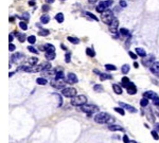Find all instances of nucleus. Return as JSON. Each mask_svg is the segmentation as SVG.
Segmentation results:
<instances>
[{"mask_svg":"<svg viewBox=\"0 0 159 143\" xmlns=\"http://www.w3.org/2000/svg\"><path fill=\"white\" fill-rule=\"evenodd\" d=\"M94 121L99 124H104V123H114L115 119L114 117H111L107 112H99L98 114H96L94 117Z\"/></svg>","mask_w":159,"mask_h":143,"instance_id":"obj_1","label":"nucleus"},{"mask_svg":"<svg viewBox=\"0 0 159 143\" xmlns=\"http://www.w3.org/2000/svg\"><path fill=\"white\" fill-rule=\"evenodd\" d=\"M81 110L83 112H85L87 114H96L99 111V107L96 105H92V104H84L81 106Z\"/></svg>","mask_w":159,"mask_h":143,"instance_id":"obj_2","label":"nucleus"},{"mask_svg":"<svg viewBox=\"0 0 159 143\" xmlns=\"http://www.w3.org/2000/svg\"><path fill=\"white\" fill-rule=\"evenodd\" d=\"M86 102H87V98L85 96H83V94H81V96H75L71 99V104H72L73 106H82V105H84V104H86Z\"/></svg>","mask_w":159,"mask_h":143,"instance_id":"obj_3","label":"nucleus"},{"mask_svg":"<svg viewBox=\"0 0 159 143\" xmlns=\"http://www.w3.org/2000/svg\"><path fill=\"white\" fill-rule=\"evenodd\" d=\"M112 3H114L112 0H102L98 6H97V11H98L99 13H103V12L106 11V10L108 9Z\"/></svg>","mask_w":159,"mask_h":143,"instance_id":"obj_4","label":"nucleus"},{"mask_svg":"<svg viewBox=\"0 0 159 143\" xmlns=\"http://www.w3.org/2000/svg\"><path fill=\"white\" fill-rule=\"evenodd\" d=\"M114 19H115V16H114V14H112V12L107 11L106 10L105 12L102 13V21H103L104 24L110 25L111 22L114 21Z\"/></svg>","mask_w":159,"mask_h":143,"instance_id":"obj_5","label":"nucleus"},{"mask_svg":"<svg viewBox=\"0 0 159 143\" xmlns=\"http://www.w3.org/2000/svg\"><path fill=\"white\" fill-rule=\"evenodd\" d=\"M61 94L66 98H73L76 96V89L72 87H68V88H63L61 90Z\"/></svg>","mask_w":159,"mask_h":143,"instance_id":"obj_6","label":"nucleus"},{"mask_svg":"<svg viewBox=\"0 0 159 143\" xmlns=\"http://www.w3.org/2000/svg\"><path fill=\"white\" fill-rule=\"evenodd\" d=\"M65 85H66V82L64 80H54V81L51 82V86L56 88V89L64 88L65 87Z\"/></svg>","mask_w":159,"mask_h":143,"instance_id":"obj_7","label":"nucleus"},{"mask_svg":"<svg viewBox=\"0 0 159 143\" xmlns=\"http://www.w3.org/2000/svg\"><path fill=\"white\" fill-rule=\"evenodd\" d=\"M154 63H155V57H154V56H150V57L143 58L142 60V64L145 67H151Z\"/></svg>","mask_w":159,"mask_h":143,"instance_id":"obj_8","label":"nucleus"},{"mask_svg":"<svg viewBox=\"0 0 159 143\" xmlns=\"http://www.w3.org/2000/svg\"><path fill=\"white\" fill-rule=\"evenodd\" d=\"M119 105L121 106L122 108H124V109H126V110H129V112H133V114H135V112H137V109H136L134 106L129 105V104H126V103H122V102H120Z\"/></svg>","mask_w":159,"mask_h":143,"instance_id":"obj_9","label":"nucleus"},{"mask_svg":"<svg viewBox=\"0 0 159 143\" xmlns=\"http://www.w3.org/2000/svg\"><path fill=\"white\" fill-rule=\"evenodd\" d=\"M78 76H76L74 73L72 72H70V73H68V75H67V83L69 84H75V83H78Z\"/></svg>","mask_w":159,"mask_h":143,"instance_id":"obj_10","label":"nucleus"},{"mask_svg":"<svg viewBox=\"0 0 159 143\" xmlns=\"http://www.w3.org/2000/svg\"><path fill=\"white\" fill-rule=\"evenodd\" d=\"M152 73H154L155 75H159V62H155L152 66L150 67Z\"/></svg>","mask_w":159,"mask_h":143,"instance_id":"obj_11","label":"nucleus"},{"mask_svg":"<svg viewBox=\"0 0 159 143\" xmlns=\"http://www.w3.org/2000/svg\"><path fill=\"white\" fill-rule=\"evenodd\" d=\"M127 89V93L129 94H136V92H137V87H136L135 86V84L134 83H132V82H130V84L129 85V87L126 88Z\"/></svg>","mask_w":159,"mask_h":143,"instance_id":"obj_12","label":"nucleus"},{"mask_svg":"<svg viewBox=\"0 0 159 143\" xmlns=\"http://www.w3.org/2000/svg\"><path fill=\"white\" fill-rule=\"evenodd\" d=\"M108 129L111 132H123V127H121L120 125H116V124H110L108 126Z\"/></svg>","mask_w":159,"mask_h":143,"instance_id":"obj_13","label":"nucleus"},{"mask_svg":"<svg viewBox=\"0 0 159 143\" xmlns=\"http://www.w3.org/2000/svg\"><path fill=\"white\" fill-rule=\"evenodd\" d=\"M143 96L144 98H148V99H152V100H154L156 98V96H157V93L156 92H154V91H147V92H144L143 93Z\"/></svg>","mask_w":159,"mask_h":143,"instance_id":"obj_14","label":"nucleus"},{"mask_svg":"<svg viewBox=\"0 0 159 143\" xmlns=\"http://www.w3.org/2000/svg\"><path fill=\"white\" fill-rule=\"evenodd\" d=\"M43 51H46V52H55V47L51 44H46L43 46Z\"/></svg>","mask_w":159,"mask_h":143,"instance_id":"obj_15","label":"nucleus"},{"mask_svg":"<svg viewBox=\"0 0 159 143\" xmlns=\"http://www.w3.org/2000/svg\"><path fill=\"white\" fill-rule=\"evenodd\" d=\"M136 54L138 56H141V57H145L147 56V52H145L144 49H142V48H136Z\"/></svg>","mask_w":159,"mask_h":143,"instance_id":"obj_16","label":"nucleus"},{"mask_svg":"<svg viewBox=\"0 0 159 143\" xmlns=\"http://www.w3.org/2000/svg\"><path fill=\"white\" fill-rule=\"evenodd\" d=\"M22 56H24V55H22L21 53H15V54L12 56V62L13 63H17L18 60H21Z\"/></svg>","mask_w":159,"mask_h":143,"instance_id":"obj_17","label":"nucleus"},{"mask_svg":"<svg viewBox=\"0 0 159 143\" xmlns=\"http://www.w3.org/2000/svg\"><path fill=\"white\" fill-rule=\"evenodd\" d=\"M112 89H114V91L116 92L117 94H122V87L120 85H118V84H114L112 85Z\"/></svg>","mask_w":159,"mask_h":143,"instance_id":"obj_18","label":"nucleus"},{"mask_svg":"<svg viewBox=\"0 0 159 143\" xmlns=\"http://www.w3.org/2000/svg\"><path fill=\"white\" fill-rule=\"evenodd\" d=\"M129 84H130V81H129V78H126V76H124V78H123L122 80H121V85L123 86V87L127 88Z\"/></svg>","mask_w":159,"mask_h":143,"instance_id":"obj_19","label":"nucleus"},{"mask_svg":"<svg viewBox=\"0 0 159 143\" xmlns=\"http://www.w3.org/2000/svg\"><path fill=\"white\" fill-rule=\"evenodd\" d=\"M55 52H46V58H47L48 60H52L55 58Z\"/></svg>","mask_w":159,"mask_h":143,"instance_id":"obj_20","label":"nucleus"},{"mask_svg":"<svg viewBox=\"0 0 159 143\" xmlns=\"http://www.w3.org/2000/svg\"><path fill=\"white\" fill-rule=\"evenodd\" d=\"M119 33L122 35V36H129L130 33L127 29H125V28H121V29L119 30Z\"/></svg>","mask_w":159,"mask_h":143,"instance_id":"obj_21","label":"nucleus"},{"mask_svg":"<svg viewBox=\"0 0 159 143\" xmlns=\"http://www.w3.org/2000/svg\"><path fill=\"white\" fill-rule=\"evenodd\" d=\"M67 39H68V42H70L71 44H73V45H78L79 42H80V39H79V38H76V37L68 36Z\"/></svg>","mask_w":159,"mask_h":143,"instance_id":"obj_22","label":"nucleus"},{"mask_svg":"<svg viewBox=\"0 0 159 143\" xmlns=\"http://www.w3.org/2000/svg\"><path fill=\"white\" fill-rule=\"evenodd\" d=\"M55 19H56V21H57L58 24L64 22V14H63V13H58V14H56Z\"/></svg>","mask_w":159,"mask_h":143,"instance_id":"obj_23","label":"nucleus"},{"mask_svg":"<svg viewBox=\"0 0 159 143\" xmlns=\"http://www.w3.org/2000/svg\"><path fill=\"white\" fill-rule=\"evenodd\" d=\"M49 21H50V17L48 16L47 14L43 15V16L40 17V22H42V24H48Z\"/></svg>","mask_w":159,"mask_h":143,"instance_id":"obj_24","label":"nucleus"},{"mask_svg":"<svg viewBox=\"0 0 159 143\" xmlns=\"http://www.w3.org/2000/svg\"><path fill=\"white\" fill-rule=\"evenodd\" d=\"M86 54L88 56H90V57H94V56H96V52H94V50L92 49V48H87Z\"/></svg>","mask_w":159,"mask_h":143,"instance_id":"obj_25","label":"nucleus"},{"mask_svg":"<svg viewBox=\"0 0 159 143\" xmlns=\"http://www.w3.org/2000/svg\"><path fill=\"white\" fill-rule=\"evenodd\" d=\"M121 71H122L123 74H127V73L129 72V65H127V64L123 65L121 67Z\"/></svg>","mask_w":159,"mask_h":143,"instance_id":"obj_26","label":"nucleus"},{"mask_svg":"<svg viewBox=\"0 0 159 143\" xmlns=\"http://www.w3.org/2000/svg\"><path fill=\"white\" fill-rule=\"evenodd\" d=\"M112 76L110 74H107V73H101L100 74V80L101 81H105V80H110Z\"/></svg>","mask_w":159,"mask_h":143,"instance_id":"obj_27","label":"nucleus"},{"mask_svg":"<svg viewBox=\"0 0 159 143\" xmlns=\"http://www.w3.org/2000/svg\"><path fill=\"white\" fill-rule=\"evenodd\" d=\"M65 75H64L63 71H57L55 72V80H64Z\"/></svg>","mask_w":159,"mask_h":143,"instance_id":"obj_28","label":"nucleus"},{"mask_svg":"<svg viewBox=\"0 0 159 143\" xmlns=\"http://www.w3.org/2000/svg\"><path fill=\"white\" fill-rule=\"evenodd\" d=\"M49 34H50L49 30H46V29H42L38 32V35H40V36H48Z\"/></svg>","mask_w":159,"mask_h":143,"instance_id":"obj_29","label":"nucleus"},{"mask_svg":"<svg viewBox=\"0 0 159 143\" xmlns=\"http://www.w3.org/2000/svg\"><path fill=\"white\" fill-rule=\"evenodd\" d=\"M37 62H38V58L36 57H30L29 60H28V63H29L31 66H35L37 64Z\"/></svg>","mask_w":159,"mask_h":143,"instance_id":"obj_30","label":"nucleus"},{"mask_svg":"<svg viewBox=\"0 0 159 143\" xmlns=\"http://www.w3.org/2000/svg\"><path fill=\"white\" fill-rule=\"evenodd\" d=\"M105 68H106V70H108V71H115V70H117L116 66L111 65V64H106V65H105Z\"/></svg>","mask_w":159,"mask_h":143,"instance_id":"obj_31","label":"nucleus"},{"mask_svg":"<svg viewBox=\"0 0 159 143\" xmlns=\"http://www.w3.org/2000/svg\"><path fill=\"white\" fill-rule=\"evenodd\" d=\"M36 83L38 85H46L47 84V80L45 78H38L36 80Z\"/></svg>","mask_w":159,"mask_h":143,"instance_id":"obj_32","label":"nucleus"},{"mask_svg":"<svg viewBox=\"0 0 159 143\" xmlns=\"http://www.w3.org/2000/svg\"><path fill=\"white\" fill-rule=\"evenodd\" d=\"M140 105L142 106V107H147L148 105V98H143L140 101Z\"/></svg>","mask_w":159,"mask_h":143,"instance_id":"obj_33","label":"nucleus"},{"mask_svg":"<svg viewBox=\"0 0 159 143\" xmlns=\"http://www.w3.org/2000/svg\"><path fill=\"white\" fill-rule=\"evenodd\" d=\"M19 27L21 30H24V31H25V30H28V25L25 21H20L19 22Z\"/></svg>","mask_w":159,"mask_h":143,"instance_id":"obj_34","label":"nucleus"},{"mask_svg":"<svg viewBox=\"0 0 159 143\" xmlns=\"http://www.w3.org/2000/svg\"><path fill=\"white\" fill-rule=\"evenodd\" d=\"M28 42H29L31 45L35 44V42H36V37H35L34 35H31V36L28 37Z\"/></svg>","mask_w":159,"mask_h":143,"instance_id":"obj_35","label":"nucleus"},{"mask_svg":"<svg viewBox=\"0 0 159 143\" xmlns=\"http://www.w3.org/2000/svg\"><path fill=\"white\" fill-rule=\"evenodd\" d=\"M93 90L96 91V92H102V91H103V87H102L101 85H94Z\"/></svg>","mask_w":159,"mask_h":143,"instance_id":"obj_36","label":"nucleus"},{"mask_svg":"<svg viewBox=\"0 0 159 143\" xmlns=\"http://www.w3.org/2000/svg\"><path fill=\"white\" fill-rule=\"evenodd\" d=\"M115 111H117L118 114H121V116H124L125 114V111H124V108H120V107H116V108H115Z\"/></svg>","mask_w":159,"mask_h":143,"instance_id":"obj_37","label":"nucleus"},{"mask_svg":"<svg viewBox=\"0 0 159 143\" xmlns=\"http://www.w3.org/2000/svg\"><path fill=\"white\" fill-rule=\"evenodd\" d=\"M42 65H43V70H50L51 67H52L50 63H43V64H42Z\"/></svg>","mask_w":159,"mask_h":143,"instance_id":"obj_38","label":"nucleus"},{"mask_svg":"<svg viewBox=\"0 0 159 143\" xmlns=\"http://www.w3.org/2000/svg\"><path fill=\"white\" fill-rule=\"evenodd\" d=\"M28 50H29L30 52L34 53V54H37V53H38L37 49H36V48H34V47H33V46H29V47H28Z\"/></svg>","mask_w":159,"mask_h":143,"instance_id":"obj_39","label":"nucleus"},{"mask_svg":"<svg viewBox=\"0 0 159 143\" xmlns=\"http://www.w3.org/2000/svg\"><path fill=\"white\" fill-rule=\"evenodd\" d=\"M118 25H119V21H118V19L115 17V19H114V21L111 22V25H109V27H111V28H118Z\"/></svg>","mask_w":159,"mask_h":143,"instance_id":"obj_40","label":"nucleus"},{"mask_svg":"<svg viewBox=\"0 0 159 143\" xmlns=\"http://www.w3.org/2000/svg\"><path fill=\"white\" fill-rule=\"evenodd\" d=\"M86 15H87V16H89V17H90V18H92L93 20H96V21H98V20H99L98 17H97V16H94V15L92 14V13H90V12H87V13H86Z\"/></svg>","mask_w":159,"mask_h":143,"instance_id":"obj_41","label":"nucleus"},{"mask_svg":"<svg viewBox=\"0 0 159 143\" xmlns=\"http://www.w3.org/2000/svg\"><path fill=\"white\" fill-rule=\"evenodd\" d=\"M17 36H18V39L20 42H24L25 40V34H17Z\"/></svg>","mask_w":159,"mask_h":143,"instance_id":"obj_42","label":"nucleus"},{"mask_svg":"<svg viewBox=\"0 0 159 143\" xmlns=\"http://www.w3.org/2000/svg\"><path fill=\"white\" fill-rule=\"evenodd\" d=\"M20 18L21 19H25V21H29V14H28V13H24V14H22V16H20Z\"/></svg>","mask_w":159,"mask_h":143,"instance_id":"obj_43","label":"nucleus"},{"mask_svg":"<svg viewBox=\"0 0 159 143\" xmlns=\"http://www.w3.org/2000/svg\"><path fill=\"white\" fill-rule=\"evenodd\" d=\"M70 60H71V54H70V53H66V55H65V62L66 63H70Z\"/></svg>","mask_w":159,"mask_h":143,"instance_id":"obj_44","label":"nucleus"},{"mask_svg":"<svg viewBox=\"0 0 159 143\" xmlns=\"http://www.w3.org/2000/svg\"><path fill=\"white\" fill-rule=\"evenodd\" d=\"M151 134H152V137L155 140H158L159 139V136H158V134H157V132H156V131H152V132H151Z\"/></svg>","mask_w":159,"mask_h":143,"instance_id":"obj_45","label":"nucleus"},{"mask_svg":"<svg viewBox=\"0 0 159 143\" xmlns=\"http://www.w3.org/2000/svg\"><path fill=\"white\" fill-rule=\"evenodd\" d=\"M120 7H127V3H126V1H125V0H120Z\"/></svg>","mask_w":159,"mask_h":143,"instance_id":"obj_46","label":"nucleus"},{"mask_svg":"<svg viewBox=\"0 0 159 143\" xmlns=\"http://www.w3.org/2000/svg\"><path fill=\"white\" fill-rule=\"evenodd\" d=\"M153 104L155 106H159V98L158 96H156V98L153 100Z\"/></svg>","mask_w":159,"mask_h":143,"instance_id":"obj_47","label":"nucleus"},{"mask_svg":"<svg viewBox=\"0 0 159 143\" xmlns=\"http://www.w3.org/2000/svg\"><path fill=\"white\" fill-rule=\"evenodd\" d=\"M15 49H16L15 45H13L12 42H10V45H9V50L11 51V52H13V51H15Z\"/></svg>","mask_w":159,"mask_h":143,"instance_id":"obj_48","label":"nucleus"},{"mask_svg":"<svg viewBox=\"0 0 159 143\" xmlns=\"http://www.w3.org/2000/svg\"><path fill=\"white\" fill-rule=\"evenodd\" d=\"M129 54L130 57L133 58V60H136V58H137V56H138L137 54H135L134 52H132V51H129Z\"/></svg>","mask_w":159,"mask_h":143,"instance_id":"obj_49","label":"nucleus"},{"mask_svg":"<svg viewBox=\"0 0 159 143\" xmlns=\"http://www.w3.org/2000/svg\"><path fill=\"white\" fill-rule=\"evenodd\" d=\"M129 141H130V140L129 139V137L125 135V136L123 137V142H124V143H129Z\"/></svg>","mask_w":159,"mask_h":143,"instance_id":"obj_50","label":"nucleus"},{"mask_svg":"<svg viewBox=\"0 0 159 143\" xmlns=\"http://www.w3.org/2000/svg\"><path fill=\"white\" fill-rule=\"evenodd\" d=\"M49 7H48V6H43V12H48V11H49Z\"/></svg>","mask_w":159,"mask_h":143,"instance_id":"obj_51","label":"nucleus"},{"mask_svg":"<svg viewBox=\"0 0 159 143\" xmlns=\"http://www.w3.org/2000/svg\"><path fill=\"white\" fill-rule=\"evenodd\" d=\"M13 38H14V36L10 34V36H9V40H10V42H13Z\"/></svg>","mask_w":159,"mask_h":143,"instance_id":"obj_52","label":"nucleus"},{"mask_svg":"<svg viewBox=\"0 0 159 143\" xmlns=\"http://www.w3.org/2000/svg\"><path fill=\"white\" fill-rule=\"evenodd\" d=\"M155 128L156 131H159V123H155Z\"/></svg>","mask_w":159,"mask_h":143,"instance_id":"obj_53","label":"nucleus"},{"mask_svg":"<svg viewBox=\"0 0 159 143\" xmlns=\"http://www.w3.org/2000/svg\"><path fill=\"white\" fill-rule=\"evenodd\" d=\"M54 1H55V0H46V2H47V3H53Z\"/></svg>","mask_w":159,"mask_h":143,"instance_id":"obj_54","label":"nucleus"},{"mask_svg":"<svg viewBox=\"0 0 159 143\" xmlns=\"http://www.w3.org/2000/svg\"><path fill=\"white\" fill-rule=\"evenodd\" d=\"M134 67H135V68H138V67H139V64L135 62V63H134Z\"/></svg>","mask_w":159,"mask_h":143,"instance_id":"obj_55","label":"nucleus"},{"mask_svg":"<svg viewBox=\"0 0 159 143\" xmlns=\"http://www.w3.org/2000/svg\"><path fill=\"white\" fill-rule=\"evenodd\" d=\"M88 1L90 2V3H94V2H97L98 0H88Z\"/></svg>","mask_w":159,"mask_h":143,"instance_id":"obj_56","label":"nucleus"},{"mask_svg":"<svg viewBox=\"0 0 159 143\" xmlns=\"http://www.w3.org/2000/svg\"><path fill=\"white\" fill-rule=\"evenodd\" d=\"M29 4H30V6H34V1H30Z\"/></svg>","mask_w":159,"mask_h":143,"instance_id":"obj_57","label":"nucleus"},{"mask_svg":"<svg viewBox=\"0 0 159 143\" xmlns=\"http://www.w3.org/2000/svg\"><path fill=\"white\" fill-rule=\"evenodd\" d=\"M129 143H138V142H136L135 140H130V141H129Z\"/></svg>","mask_w":159,"mask_h":143,"instance_id":"obj_58","label":"nucleus"},{"mask_svg":"<svg viewBox=\"0 0 159 143\" xmlns=\"http://www.w3.org/2000/svg\"><path fill=\"white\" fill-rule=\"evenodd\" d=\"M13 74H14V73H13V72H10V73H9V76H10V78H11V76H13Z\"/></svg>","mask_w":159,"mask_h":143,"instance_id":"obj_59","label":"nucleus"}]
</instances>
